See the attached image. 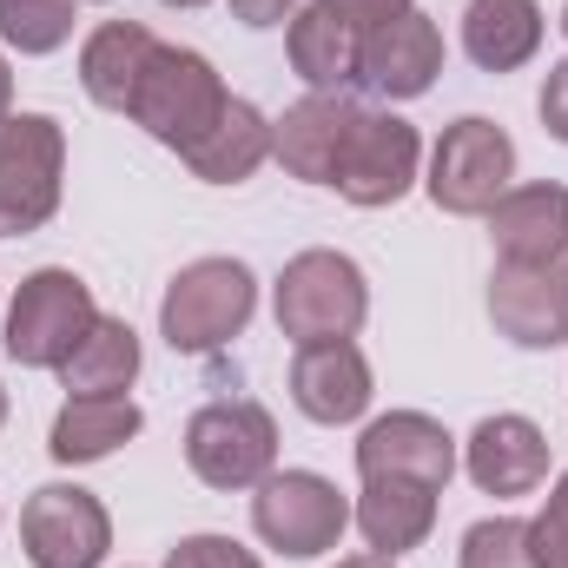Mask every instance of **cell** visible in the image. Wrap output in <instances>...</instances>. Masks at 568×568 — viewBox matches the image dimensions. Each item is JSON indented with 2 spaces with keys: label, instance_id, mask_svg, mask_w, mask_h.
<instances>
[{
  "label": "cell",
  "instance_id": "1",
  "mask_svg": "<svg viewBox=\"0 0 568 568\" xmlns=\"http://www.w3.org/2000/svg\"><path fill=\"white\" fill-rule=\"evenodd\" d=\"M232 106V87L219 80V67L199 53V47H152V60H145L140 73V93H133V126H140L145 140H159L165 152H192V145L205 140L212 126H219V113Z\"/></svg>",
  "mask_w": 568,
  "mask_h": 568
},
{
  "label": "cell",
  "instance_id": "2",
  "mask_svg": "<svg viewBox=\"0 0 568 568\" xmlns=\"http://www.w3.org/2000/svg\"><path fill=\"white\" fill-rule=\"evenodd\" d=\"M258 311V278L239 258H192L159 297V337L179 357H219Z\"/></svg>",
  "mask_w": 568,
  "mask_h": 568
},
{
  "label": "cell",
  "instance_id": "3",
  "mask_svg": "<svg viewBox=\"0 0 568 568\" xmlns=\"http://www.w3.org/2000/svg\"><path fill=\"white\" fill-rule=\"evenodd\" d=\"M272 317L291 344H337V337H357L364 317H371V278L357 258L331 252V245H311L297 252L272 284Z\"/></svg>",
  "mask_w": 568,
  "mask_h": 568
},
{
  "label": "cell",
  "instance_id": "4",
  "mask_svg": "<svg viewBox=\"0 0 568 568\" xmlns=\"http://www.w3.org/2000/svg\"><path fill=\"white\" fill-rule=\"evenodd\" d=\"M100 304H93V284L67 265H40L13 284V304H7V331H0V351L20 364V371H60L67 351L93 331Z\"/></svg>",
  "mask_w": 568,
  "mask_h": 568
},
{
  "label": "cell",
  "instance_id": "5",
  "mask_svg": "<svg viewBox=\"0 0 568 568\" xmlns=\"http://www.w3.org/2000/svg\"><path fill=\"white\" fill-rule=\"evenodd\" d=\"M67 192V126L53 113L0 120V239H27L60 212Z\"/></svg>",
  "mask_w": 568,
  "mask_h": 568
},
{
  "label": "cell",
  "instance_id": "6",
  "mask_svg": "<svg viewBox=\"0 0 568 568\" xmlns=\"http://www.w3.org/2000/svg\"><path fill=\"white\" fill-rule=\"evenodd\" d=\"M185 469L205 489H258L278 469V417L252 397H219L185 424Z\"/></svg>",
  "mask_w": 568,
  "mask_h": 568
},
{
  "label": "cell",
  "instance_id": "7",
  "mask_svg": "<svg viewBox=\"0 0 568 568\" xmlns=\"http://www.w3.org/2000/svg\"><path fill=\"white\" fill-rule=\"evenodd\" d=\"M516 185V140L483 120V113H463L443 126V140L429 145V205L449 212V219H483L503 192Z\"/></svg>",
  "mask_w": 568,
  "mask_h": 568
},
{
  "label": "cell",
  "instance_id": "8",
  "mask_svg": "<svg viewBox=\"0 0 568 568\" xmlns=\"http://www.w3.org/2000/svg\"><path fill=\"white\" fill-rule=\"evenodd\" d=\"M252 529H258L265 549H278L291 562H311V556L344 542L351 496L331 476H317V469H272L252 489Z\"/></svg>",
  "mask_w": 568,
  "mask_h": 568
},
{
  "label": "cell",
  "instance_id": "9",
  "mask_svg": "<svg viewBox=\"0 0 568 568\" xmlns=\"http://www.w3.org/2000/svg\"><path fill=\"white\" fill-rule=\"evenodd\" d=\"M417 179H424V133H417L404 113L364 106L357 126H351V140H344V152H337L331 192L351 199L357 212H384V205H397Z\"/></svg>",
  "mask_w": 568,
  "mask_h": 568
},
{
  "label": "cell",
  "instance_id": "10",
  "mask_svg": "<svg viewBox=\"0 0 568 568\" xmlns=\"http://www.w3.org/2000/svg\"><path fill=\"white\" fill-rule=\"evenodd\" d=\"M20 549L33 568H100L113 556V516L80 483H47L20 509Z\"/></svg>",
  "mask_w": 568,
  "mask_h": 568
},
{
  "label": "cell",
  "instance_id": "11",
  "mask_svg": "<svg viewBox=\"0 0 568 568\" xmlns=\"http://www.w3.org/2000/svg\"><path fill=\"white\" fill-rule=\"evenodd\" d=\"M489 324L516 351L568 344V258L556 265H496L489 278Z\"/></svg>",
  "mask_w": 568,
  "mask_h": 568
},
{
  "label": "cell",
  "instance_id": "12",
  "mask_svg": "<svg viewBox=\"0 0 568 568\" xmlns=\"http://www.w3.org/2000/svg\"><path fill=\"white\" fill-rule=\"evenodd\" d=\"M456 469H463L456 436L424 410L371 417L364 436H357V476H410V483H429V489H449Z\"/></svg>",
  "mask_w": 568,
  "mask_h": 568
},
{
  "label": "cell",
  "instance_id": "13",
  "mask_svg": "<svg viewBox=\"0 0 568 568\" xmlns=\"http://www.w3.org/2000/svg\"><path fill=\"white\" fill-rule=\"evenodd\" d=\"M377 397V377H371V357L357 351V337H337V344H297V364H291V404L297 417L337 429L357 424Z\"/></svg>",
  "mask_w": 568,
  "mask_h": 568
},
{
  "label": "cell",
  "instance_id": "14",
  "mask_svg": "<svg viewBox=\"0 0 568 568\" xmlns=\"http://www.w3.org/2000/svg\"><path fill=\"white\" fill-rule=\"evenodd\" d=\"M443 73V27L429 13H397L384 27L364 33V60H357V87H371L377 100H424Z\"/></svg>",
  "mask_w": 568,
  "mask_h": 568
},
{
  "label": "cell",
  "instance_id": "15",
  "mask_svg": "<svg viewBox=\"0 0 568 568\" xmlns=\"http://www.w3.org/2000/svg\"><path fill=\"white\" fill-rule=\"evenodd\" d=\"M483 219H489L496 265H556V258H568V185H556V179L509 185Z\"/></svg>",
  "mask_w": 568,
  "mask_h": 568
},
{
  "label": "cell",
  "instance_id": "16",
  "mask_svg": "<svg viewBox=\"0 0 568 568\" xmlns=\"http://www.w3.org/2000/svg\"><path fill=\"white\" fill-rule=\"evenodd\" d=\"M463 469L483 496H536L549 483V436H542V424H529L516 410H496L469 429Z\"/></svg>",
  "mask_w": 568,
  "mask_h": 568
},
{
  "label": "cell",
  "instance_id": "17",
  "mask_svg": "<svg viewBox=\"0 0 568 568\" xmlns=\"http://www.w3.org/2000/svg\"><path fill=\"white\" fill-rule=\"evenodd\" d=\"M357 100L351 93H304L297 106H284V120H272V159L304 185H331L337 152L357 126Z\"/></svg>",
  "mask_w": 568,
  "mask_h": 568
},
{
  "label": "cell",
  "instance_id": "18",
  "mask_svg": "<svg viewBox=\"0 0 568 568\" xmlns=\"http://www.w3.org/2000/svg\"><path fill=\"white\" fill-rule=\"evenodd\" d=\"M436 503H443V489H429V483L364 476V489L351 503V523L364 529V542L377 556H410V549H424L429 529H436Z\"/></svg>",
  "mask_w": 568,
  "mask_h": 568
},
{
  "label": "cell",
  "instance_id": "19",
  "mask_svg": "<svg viewBox=\"0 0 568 568\" xmlns=\"http://www.w3.org/2000/svg\"><path fill=\"white\" fill-rule=\"evenodd\" d=\"M284 53H291V73L311 93H351L357 87V60H364V33L351 20H337L324 0H311V7L291 13Z\"/></svg>",
  "mask_w": 568,
  "mask_h": 568
},
{
  "label": "cell",
  "instance_id": "20",
  "mask_svg": "<svg viewBox=\"0 0 568 568\" xmlns=\"http://www.w3.org/2000/svg\"><path fill=\"white\" fill-rule=\"evenodd\" d=\"M152 27L140 20H100L87 40H80V87L93 106L106 113H133V93H140V73L152 60Z\"/></svg>",
  "mask_w": 568,
  "mask_h": 568
},
{
  "label": "cell",
  "instance_id": "21",
  "mask_svg": "<svg viewBox=\"0 0 568 568\" xmlns=\"http://www.w3.org/2000/svg\"><path fill=\"white\" fill-rule=\"evenodd\" d=\"M542 7L536 0H469L463 7V53L483 73H516L542 53Z\"/></svg>",
  "mask_w": 568,
  "mask_h": 568
},
{
  "label": "cell",
  "instance_id": "22",
  "mask_svg": "<svg viewBox=\"0 0 568 568\" xmlns=\"http://www.w3.org/2000/svg\"><path fill=\"white\" fill-rule=\"evenodd\" d=\"M145 429V410L133 397H67L60 404V417L47 429V456L60 463V469H73V463H106L120 443H133Z\"/></svg>",
  "mask_w": 568,
  "mask_h": 568
},
{
  "label": "cell",
  "instance_id": "23",
  "mask_svg": "<svg viewBox=\"0 0 568 568\" xmlns=\"http://www.w3.org/2000/svg\"><path fill=\"white\" fill-rule=\"evenodd\" d=\"M145 351H140V331L126 324V317H93V331L67 351V364H60V384H67V397H126L133 390V377H140Z\"/></svg>",
  "mask_w": 568,
  "mask_h": 568
},
{
  "label": "cell",
  "instance_id": "24",
  "mask_svg": "<svg viewBox=\"0 0 568 568\" xmlns=\"http://www.w3.org/2000/svg\"><path fill=\"white\" fill-rule=\"evenodd\" d=\"M265 159H272V120H265L252 100H239V93H232V106L219 113V126L185 152L192 179H205V185H245Z\"/></svg>",
  "mask_w": 568,
  "mask_h": 568
},
{
  "label": "cell",
  "instance_id": "25",
  "mask_svg": "<svg viewBox=\"0 0 568 568\" xmlns=\"http://www.w3.org/2000/svg\"><path fill=\"white\" fill-rule=\"evenodd\" d=\"M73 20H80V0H0V47L27 60L60 53L73 40Z\"/></svg>",
  "mask_w": 568,
  "mask_h": 568
},
{
  "label": "cell",
  "instance_id": "26",
  "mask_svg": "<svg viewBox=\"0 0 568 568\" xmlns=\"http://www.w3.org/2000/svg\"><path fill=\"white\" fill-rule=\"evenodd\" d=\"M456 568H536L529 556V523L523 516H483L463 529Z\"/></svg>",
  "mask_w": 568,
  "mask_h": 568
},
{
  "label": "cell",
  "instance_id": "27",
  "mask_svg": "<svg viewBox=\"0 0 568 568\" xmlns=\"http://www.w3.org/2000/svg\"><path fill=\"white\" fill-rule=\"evenodd\" d=\"M529 556L536 568H568V469L556 476L549 503L529 516Z\"/></svg>",
  "mask_w": 568,
  "mask_h": 568
},
{
  "label": "cell",
  "instance_id": "28",
  "mask_svg": "<svg viewBox=\"0 0 568 568\" xmlns=\"http://www.w3.org/2000/svg\"><path fill=\"white\" fill-rule=\"evenodd\" d=\"M165 568H265V562L232 536H179L165 549Z\"/></svg>",
  "mask_w": 568,
  "mask_h": 568
},
{
  "label": "cell",
  "instance_id": "29",
  "mask_svg": "<svg viewBox=\"0 0 568 568\" xmlns=\"http://www.w3.org/2000/svg\"><path fill=\"white\" fill-rule=\"evenodd\" d=\"M536 113H542V133L568 145V60H556L542 73V93H536Z\"/></svg>",
  "mask_w": 568,
  "mask_h": 568
},
{
  "label": "cell",
  "instance_id": "30",
  "mask_svg": "<svg viewBox=\"0 0 568 568\" xmlns=\"http://www.w3.org/2000/svg\"><path fill=\"white\" fill-rule=\"evenodd\" d=\"M337 20H351L357 33H371V27H384V20H397V13H410V0H324Z\"/></svg>",
  "mask_w": 568,
  "mask_h": 568
},
{
  "label": "cell",
  "instance_id": "31",
  "mask_svg": "<svg viewBox=\"0 0 568 568\" xmlns=\"http://www.w3.org/2000/svg\"><path fill=\"white\" fill-rule=\"evenodd\" d=\"M291 13H297V0H232V20H245V27H291Z\"/></svg>",
  "mask_w": 568,
  "mask_h": 568
},
{
  "label": "cell",
  "instance_id": "32",
  "mask_svg": "<svg viewBox=\"0 0 568 568\" xmlns=\"http://www.w3.org/2000/svg\"><path fill=\"white\" fill-rule=\"evenodd\" d=\"M13 113V67H7V53H0V120Z\"/></svg>",
  "mask_w": 568,
  "mask_h": 568
},
{
  "label": "cell",
  "instance_id": "33",
  "mask_svg": "<svg viewBox=\"0 0 568 568\" xmlns=\"http://www.w3.org/2000/svg\"><path fill=\"white\" fill-rule=\"evenodd\" d=\"M337 568H397V556H377V549H371V556H344Z\"/></svg>",
  "mask_w": 568,
  "mask_h": 568
},
{
  "label": "cell",
  "instance_id": "34",
  "mask_svg": "<svg viewBox=\"0 0 568 568\" xmlns=\"http://www.w3.org/2000/svg\"><path fill=\"white\" fill-rule=\"evenodd\" d=\"M165 7H205V0H165Z\"/></svg>",
  "mask_w": 568,
  "mask_h": 568
},
{
  "label": "cell",
  "instance_id": "35",
  "mask_svg": "<svg viewBox=\"0 0 568 568\" xmlns=\"http://www.w3.org/2000/svg\"><path fill=\"white\" fill-rule=\"evenodd\" d=\"M0 424H7V390H0Z\"/></svg>",
  "mask_w": 568,
  "mask_h": 568
},
{
  "label": "cell",
  "instance_id": "36",
  "mask_svg": "<svg viewBox=\"0 0 568 568\" xmlns=\"http://www.w3.org/2000/svg\"><path fill=\"white\" fill-rule=\"evenodd\" d=\"M562 33H568V7H562Z\"/></svg>",
  "mask_w": 568,
  "mask_h": 568
}]
</instances>
